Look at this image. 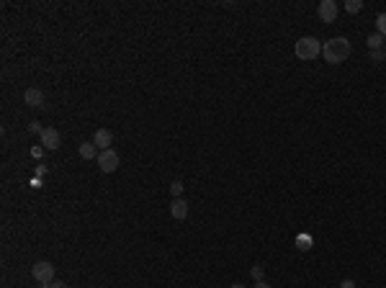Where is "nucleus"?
<instances>
[{"label":"nucleus","instance_id":"obj_1","mask_svg":"<svg viewBox=\"0 0 386 288\" xmlns=\"http://www.w3.org/2000/svg\"><path fill=\"white\" fill-rule=\"evenodd\" d=\"M350 52H353V46H350V42L345 39V36H335V39L324 42L322 57H324V62H330V64H340V62H345V60L350 57Z\"/></svg>","mask_w":386,"mask_h":288},{"label":"nucleus","instance_id":"obj_2","mask_svg":"<svg viewBox=\"0 0 386 288\" xmlns=\"http://www.w3.org/2000/svg\"><path fill=\"white\" fill-rule=\"evenodd\" d=\"M294 52H296V57L304 60V62L317 60V57H322V42L314 39V36H302V39L296 42Z\"/></svg>","mask_w":386,"mask_h":288},{"label":"nucleus","instance_id":"obj_3","mask_svg":"<svg viewBox=\"0 0 386 288\" xmlns=\"http://www.w3.org/2000/svg\"><path fill=\"white\" fill-rule=\"evenodd\" d=\"M31 276H34L36 283H52L54 280V265H52L49 260H39L31 268Z\"/></svg>","mask_w":386,"mask_h":288},{"label":"nucleus","instance_id":"obj_4","mask_svg":"<svg viewBox=\"0 0 386 288\" xmlns=\"http://www.w3.org/2000/svg\"><path fill=\"white\" fill-rule=\"evenodd\" d=\"M118 152L116 150H103L100 154H98V168H100V172H116L118 170Z\"/></svg>","mask_w":386,"mask_h":288},{"label":"nucleus","instance_id":"obj_5","mask_svg":"<svg viewBox=\"0 0 386 288\" xmlns=\"http://www.w3.org/2000/svg\"><path fill=\"white\" fill-rule=\"evenodd\" d=\"M39 139H42V147H44V150H60V144H62L60 132L52 129V126H46V129L39 134Z\"/></svg>","mask_w":386,"mask_h":288},{"label":"nucleus","instance_id":"obj_6","mask_svg":"<svg viewBox=\"0 0 386 288\" xmlns=\"http://www.w3.org/2000/svg\"><path fill=\"white\" fill-rule=\"evenodd\" d=\"M338 3H335V0H322V3H320V8H317V13H320V18H322V21L324 24H332V21H335V18H338Z\"/></svg>","mask_w":386,"mask_h":288},{"label":"nucleus","instance_id":"obj_7","mask_svg":"<svg viewBox=\"0 0 386 288\" xmlns=\"http://www.w3.org/2000/svg\"><path fill=\"white\" fill-rule=\"evenodd\" d=\"M93 144L103 152V150H111V144H114V134H111V129H96V134H93Z\"/></svg>","mask_w":386,"mask_h":288},{"label":"nucleus","instance_id":"obj_8","mask_svg":"<svg viewBox=\"0 0 386 288\" xmlns=\"http://www.w3.org/2000/svg\"><path fill=\"white\" fill-rule=\"evenodd\" d=\"M24 103L31 106V108H42L44 106V93L39 88H28L26 93H24Z\"/></svg>","mask_w":386,"mask_h":288},{"label":"nucleus","instance_id":"obj_9","mask_svg":"<svg viewBox=\"0 0 386 288\" xmlns=\"http://www.w3.org/2000/svg\"><path fill=\"white\" fill-rule=\"evenodd\" d=\"M170 214H172V219L183 222L186 216H188V204L183 201V198H172V204H170Z\"/></svg>","mask_w":386,"mask_h":288},{"label":"nucleus","instance_id":"obj_10","mask_svg":"<svg viewBox=\"0 0 386 288\" xmlns=\"http://www.w3.org/2000/svg\"><path fill=\"white\" fill-rule=\"evenodd\" d=\"M100 152H98V147H96V144L93 142H82L80 144V157L82 160H96Z\"/></svg>","mask_w":386,"mask_h":288},{"label":"nucleus","instance_id":"obj_11","mask_svg":"<svg viewBox=\"0 0 386 288\" xmlns=\"http://www.w3.org/2000/svg\"><path fill=\"white\" fill-rule=\"evenodd\" d=\"M366 44H368V49H371V52H376V49H381V44H384V36H381V34H371V36L366 39Z\"/></svg>","mask_w":386,"mask_h":288},{"label":"nucleus","instance_id":"obj_12","mask_svg":"<svg viewBox=\"0 0 386 288\" xmlns=\"http://www.w3.org/2000/svg\"><path fill=\"white\" fill-rule=\"evenodd\" d=\"M376 34H381L386 39V13H378L376 16Z\"/></svg>","mask_w":386,"mask_h":288},{"label":"nucleus","instance_id":"obj_13","mask_svg":"<svg viewBox=\"0 0 386 288\" xmlns=\"http://www.w3.org/2000/svg\"><path fill=\"white\" fill-rule=\"evenodd\" d=\"M296 247H299V250H309L312 247V237H309V234H299V237H296Z\"/></svg>","mask_w":386,"mask_h":288},{"label":"nucleus","instance_id":"obj_14","mask_svg":"<svg viewBox=\"0 0 386 288\" xmlns=\"http://www.w3.org/2000/svg\"><path fill=\"white\" fill-rule=\"evenodd\" d=\"M360 8H363L360 0H345V10H348V13H358Z\"/></svg>","mask_w":386,"mask_h":288},{"label":"nucleus","instance_id":"obj_15","mask_svg":"<svg viewBox=\"0 0 386 288\" xmlns=\"http://www.w3.org/2000/svg\"><path fill=\"white\" fill-rule=\"evenodd\" d=\"M250 273H252L255 283H258V280H266V268H262V265H252V270H250Z\"/></svg>","mask_w":386,"mask_h":288},{"label":"nucleus","instance_id":"obj_16","mask_svg":"<svg viewBox=\"0 0 386 288\" xmlns=\"http://www.w3.org/2000/svg\"><path fill=\"white\" fill-rule=\"evenodd\" d=\"M170 193H172V198H180V193H183V183H180V180H172V183H170Z\"/></svg>","mask_w":386,"mask_h":288},{"label":"nucleus","instance_id":"obj_17","mask_svg":"<svg viewBox=\"0 0 386 288\" xmlns=\"http://www.w3.org/2000/svg\"><path fill=\"white\" fill-rule=\"evenodd\" d=\"M28 132H31V134H42L44 126H42L39 121H31V124H28Z\"/></svg>","mask_w":386,"mask_h":288},{"label":"nucleus","instance_id":"obj_18","mask_svg":"<svg viewBox=\"0 0 386 288\" xmlns=\"http://www.w3.org/2000/svg\"><path fill=\"white\" fill-rule=\"evenodd\" d=\"M381 60H386V52H384V49L371 52V62H381Z\"/></svg>","mask_w":386,"mask_h":288},{"label":"nucleus","instance_id":"obj_19","mask_svg":"<svg viewBox=\"0 0 386 288\" xmlns=\"http://www.w3.org/2000/svg\"><path fill=\"white\" fill-rule=\"evenodd\" d=\"M42 154H44V147H31V157H36V160H39Z\"/></svg>","mask_w":386,"mask_h":288},{"label":"nucleus","instance_id":"obj_20","mask_svg":"<svg viewBox=\"0 0 386 288\" xmlns=\"http://www.w3.org/2000/svg\"><path fill=\"white\" fill-rule=\"evenodd\" d=\"M340 288H356V280H353V278H345V280L340 283Z\"/></svg>","mask_w":386,"mask_h":288},{"label":"nucleus","instance_id":"obj_21","mask_svg":"<svg viewBox=\"0 0 386 288\" xmlns=\"http://www.w3.org/2000/svg\"><path fill=\"white\" fill-rule=\"evenodd\" d=\"M52 288H67L64 280H52Z\"/></svg>","mask_w":386,"mask_h":288},{"label":"nucleus","instance_id":"obj_22","mask_svg":"<svg viewBox=\"0 0 386 288\" xmlns=\"http://www.w3.org/2000/svg\"><path fill=\"white\" fill-rule=\"evenodd\" d=\"M252 288H270V286H268V283H266V280H258V283H255V286H252Z\"/></svg>","mask_w":386,"mask_h":288},{"label":"nucleus","instance_id":"obj_23","mask_svg":"<svg viewBox=\"0 0 386 288\" xmlns=\"http://www.w3.org/2000/svg\"><path fill=\"white\" fill-rule=\"evenodd\" d=\"M44 172H46V168H44V165H39V168H36V178H42Z\"/></svg>","mask_w":386,"mask_h":288},{"label":"nucleus","instance_id":"obj_24","mask_svg":"<svg viewBox=\"0 0 386 288\" xmlns=\"http://www.w3.org/2000/svg\"><path fill=\"white\" fill-rule=\"evenodd\" d=\"M39 288H52V283H39Z\"/></svg>","mask_w":386,"mask_h":288},{"label":"nucleus","instance_id":"obj_25","mask_svg":"<svg viewBox=\"0 0 386 288\" xmlns=\"http://www.w3.org/2000/svg\"><path fill=\"white\" fill-rule=\"evenodd\" d=\"M232 288H244V286H242V283H234V286H232Z\"/></svg>","mask_w":386,"mask_h":288},{"label":"nucleus","instance_id":"obj_26","mask_svg":"<svg viewBox=\"0 0 386 288\" xmlns=\"http://www.w3.org/2000/svg\"><path fill=\"white\" fill-rule=\"evenodd\" d=\"M384 52H386V49H384Z\"/></svg>","mask_w":386,"mask_h":288}]
</instances>
